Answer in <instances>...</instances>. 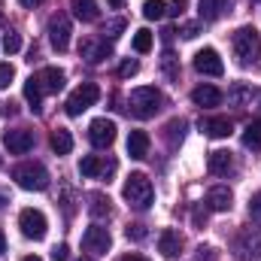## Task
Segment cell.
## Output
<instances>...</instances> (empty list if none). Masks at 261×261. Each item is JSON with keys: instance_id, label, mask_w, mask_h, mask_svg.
<instances>
[{"instance_id": "cell-1", "label": "cell", "mask_w": 261, "mask_h": 261, "mask_svg": "<svg viewBox=\"0 0 261 261\" xmlns=\"http://www.w3.org/2000/svg\"><path fill=\"white\" fill-rule=\"evenodd\" d=\"M164 107V94L155 88V85H143V88H134L128 97V110L137 119H152L158 110Z\"/></svg>"}, {"instance_id": "cell-2", "label": "cell", "mask_w": 261, "mask_h": 261, "mask_svg": "<svg viewBox=\"0 0 261 261\" xmlns=\"http://www.w3.org/2000/svg\"><path fill=\"white\" fill-rule=\"evenodd\" d=\"M12 179L24 192H46L49 189V170L40 161H24V164L12 167Z\"/></svg>"}, {"instance_id": "cell-3", "label": "cell", "mask_w": 261, "mask_h": 261, "mask_svg": "<svg viewBox=\"0 0 261 261\" xmlns=\"http://www.w3.org/2000/svg\"><path fill=\"white\" fill-rule=\"evenodd\" d=\"M231 46H234V55H237L240 64H255L261 58V37H258L255 28H240V31H234Z\"/></svg>"}, {"instance_id": "cell-4", "label": "cell", "mask_w": 261, "mask_h": 261, "mask_svg": "<svg viewBox=\"0 0 261 261\" xmlns=\"http://www.w3.org/2000/svg\"><path fill=\"white\" fill-rule=\"evenodd\" d=\"M122 197L128 200L134 210H146L155 197V189H152V179L146 173H130L122 186Z\"/></svg>"}, {"instance_id": "cell-5", "label": "cell", "mask_w": 261, "mask_h": 261, "mask_svg": "<svg viewBox=\"0 0 261 261\" xmlns=\"http://www.w3.org/2000/svg\"><path fill=\"white\" fill-rule=\"evenodd\" d=\"M234 252L240 261H258L261 258V228L258 225H246L237 240H234Z\"/></svg>"}, {"instance_id": "cell-6", "label": "cell", "mask_w": 261, "mask_h": 261, "mask_svg": "<svg viewBox=\"0 0 261 261\" xmlns=\"http://www.w3.org/2000/svg\"><path fill=\"white\" fill-rule=\"evenodd\" d=\"M100 97V88L94 82H82L70 97H67V116H82L88 107H94Z\"/></svg>"}, {"instance_id": "cell-7", "label": "cell", "mask_w": 261, "mask_h": 261, "mask_svg": "<svg viewBox=\"0 0 261 261\" xmlns=\"http://www.w3.org/2000/svg\"><path fill=\"white\" fill-rule=\"evenodd\" d=\"M18 228H21V234H24L28 240H43L46 231H49V222H46V216H43L40 210L28 206V210L18 213Z\"/></svg>"}, {"instance_id": "cell-8", "label": "cell", "mask_w": 261, "mask_h": 261, "mask_svg": "<svg viewBox=\"0 0 261 261\" xmlns=\"http://www.w3.org/2000/svg\"><path fill=\"white\" fill-rule=\"evenodd\" d=\"M82 246H85L88 252H94V255H107L110 246H113V237H110L107 228L91 225V228H85V234H82Z\"/></svg>"}, {"instance_id": "cell-9", "label": "cell", "mask_w": 261, "mask_h": 261, "mask_svg": "<svg viewBox=\"0 0 261 261\" xmlns=\"http://www.w3.org/2000/svg\"><path fill=\"white\" fill-rule=\"evenodd\" d=\"M70 34H73V28H70V18H67L64 12H58V15L49 18V43H52L58 52H67Z\"/></svg>"}, {"instance_id": "cell-10", "label": "cell", "mask_w": 261, "mask_h": 261, "mask_svg": "<svg viewBox=\"0 0 261 261\" xmlns=\"http://www.w3.org/2000/svg\"><path fill=\"white\" fill-rule=\"evenodd\" d=\"M88 140L97 146V149H107L116 143V122L113 119H94L88 125Z\"/></svg>"}, {"instance_id": "cell-11", "label": "cell", "mask_w": 261, "mask_h": 261, "mask_svg": "<svg viewBox=\"0 0 261 261\" xmlns=\"http://www.w3.org/2000/svg\"><path fill=\"white\" fill-rule=\"evenodd\" d=\"M3 146H6L12 155H24V152L34 149V130H28V128L3 130Z\"/></svg>"}, {"instance_id": "cell-12", "label": "cell", "mask_w": 261, "mask_h": 261, "mask_svg": "<svg viewBox=\"0 0 261 261\" xmlns=\"http://www.w3.org/2000/svg\"><path fill=\"white\" fill-rule=\"evenodd\" d=\"M195 70L203 73V76H222V73H225V64H222L219 52L206 46V49H200V52L195 55Z\"/></svg>"}, {"instance_id": "cell-13", "label": "cell", "mask_w": 261, "mask_h": 261, "mask_svg": "<svg viewBox=\"0 0 261 261\" xmlns=\"http://www.w3.org/2000/svg\"><path fill=\"white\" fill-rule=\"evenodd\" d=\"M79 52H82V58H88L91 64H97V61H103V58H110V43H107V37H85L82 40V46H79Z\"/></svg>"}, {"instance_id": "cell-14", "label": "cell", "mask_w": 261, "mask_h": 261, "mask_svg": "<svg viewBox=\"0 0 261 261\" xmlns=\"http://www.w3.org/2000/svg\"><path fill=\"white\" fill-rule=\"evenodd\" d=\"M200 130L213 140H222V137H231L234 125L228 116H206V119H200Z\"/></svg>"}, {"instance_id": "cell-15", "label": "cell", "mask_w": 261, "mask_h": 261, "mask_svg": "<svg viewBox=\"0 0 261 261\" xmlns=\"http://www.w3.org/2000/svg\"><path fill=\"white\" fill-rule=\"evenodd\" d=\"M116 170V161H110V164H103L97 155H85L82 161H79V173L82 176H88V179H97V176H107V173H113Z\"/></svg>"}, {"instance_id": "cell-16", "label": "cell", "mask_w": 261, "mask_h": 261, "mask_svg": "<svg viewBox=\"0 0 261 261\" xmlns=\"http://www.w3.org/2000/svg\"><path fill=\"white\" fill-rule=\"evenodd\" d=\"M158 252L170 261L179 258V252H182V237H179V231H173V228L161 231V237H158Z\"/></svg>"}, {"instance_id": "cell-17", "label": "cell", "mask_w": 261, "mask_h": 261, "mask_svg": "<svg viewBox=\"0 0 261 261\" xmlns=\"http://www.w3.org/2000/svg\"><path fill=\"white\" fill-rule=\"evenodd\" d=\"M37 79H40V85H43V94L49 91V94H58L61 88H64V70H58V67H43L40 73H37Z\"/></svg>"}, {"instance_id": "cell-18", "label": "cell", "mask_w": 261, "mask_h": 261, "mask_svg": "<svg viewBox=\"0 0 261 261\" xmlns=\"http://www.w3.org/2000/svg\"><path fill=\"white\" fill-rule=\"evenodd\" d=\"M206 167H210V173H216V176H225V173L234 167V155H231L228 149H216V152H210V158H206Z\"/></svg>"}, {"instance_id": "cell-19", "label": "cell", "mask_w": 261, "mask_h": 261, "mask_svg": "<svg viewBox=\"0 0 261 261\" xmlns=\"http://www.w3.org/2000/svg\"><path fill=\"white\" fill-rule=\"evenodd\" d=\"M149 134L146 130H130L128 134V155L130 158H137V161H143L146 155H149Z\"/></svg>"}, {"instance_id": "cell-20", "label": "cell", "mask_w": 261, "mask_h": 261, "mask_svg": "<svg viewBox=\"0 0 261 261\" xmlns=\"http://www.w3.org/2000/svg\"><path fill=\"white\" fill-rule=\"evenodd\" d=\"M228 9V0H197V15L200 21H216Z\"/></svg>"}, {"instance_id": "cell-21", "label": "cell", "mask_w": 261, "mask_h": 261, "mask_svg": "<svg viewBox=\"0 0 261 261\" xmlns=\"http://www.w3.org/2000/svg\"><path fill=\"white\" fill-rule=\"evenodd\" d=\"M192 100H195L197 107H219L222 103V91L216 85H197L195 91H192Z\"/></svg>"}, {"instance_id": "cell-22", "label": "cell", "mask_w": 261, "mask_h": 261, "mask_svg": "<svg viewBox=\"0 0 261 261\" xmlns=\"http://www.w3.org/2000/svg\"><path fill=\"white\" fill-rule=\"evenodd\" d=\"M231 189H225V186H216V189H210V195H206V206L210 210H216V213H225V210H231Z\"/></svg>"}, {"instance_id": "cell-23", "label": "cell", "mask_w": 261, "mask_h": 261, "mask_svg": "<svg viewBox=\"0 0 261 261\" xmlns=\"http://www.w3.org/2000/svg\"><path fill=\"white\" fill-rule=\"evenodd\" d=\"M70 9L79 21H97L100 12H97V0H70Z\"/></svg>"}, {"instance_id": "cell-24", "label": "cell", "mask_w": 261, "mask_h": 261, "mask_svg": "<svg viewBox=\"0 0 261 261\" xmlns=\"http://www.w3.org/2000/svg\"><path fill=\"white\" fill-rule=\"evenodd\" d=\"M88 213H91L94 219H110V213H113L110 197L103 195V192H91V195H88Z\"/></svg>"}, {"instance_id": "cell-25", "label": "cell", "mask_w": 261, "mask_h": 261, "mask_svg": "<svg viewBox=\"0 0 261 261\" xmlns=\"http://www.w3.org/2000/svg\"><path fill=\"white\" fill-rule=\"evenodd\" d=\"M182 137H186V119H170L164 125V140H167L170 149H176L182 143Z\"/></svg>"}, {"instance_id": "cell-26", "label": "cell", "mask_w": 261, "mask_h": 261, "mask_svg": "<svg viewBox=\"0 0 261 261\" xmlns=\"http://www.w3.org/2000/svg\"><path fill=\"white\" fill-rule=\"evenodd\" d=\"M24 100L31 103V110H40V103H43V85H40L37 76H31L24 82Z\"/></svg>"}, {"instance_id": "cell-27", "label": "cell", "mask_w": 261, "mask_h": 261, "mask_svg": "<svg viewBox=\"0 0 261 261\" xmlns=\"http://www.w3.org/2000/svg\"><path fill=\"white\" fill-rule=\"evenodd\" d=\"M52 149H55L58 155H70V152H73V137H70V130L67 128H55L52 130Z\"/></svg>"}, {"instance_id": "cell-28", "label": "cell", "mask_w": 261, "mask_h": 261, "mask_svg": "<svg viewBox=\"0 0 261 261\" xmlns=\"http://www.w3.org/2000/svg\"><path fill=\"white\" fill-rule=\"evenodd\" d=\"M243 146L261 149V119H255V122L246 125V130H243Z\"/></svg>"}, {"instance_id": "cell-29", "label": "cell", "mask_w": 261, "mask_h": 261, "mask_svg": "<svg viewBox=\"0 0 261 261\" xmlns=\"http://www.w3.org/2000/svg\"><path fill=\"white\" fill-rule=\"evenodd\" d=\"M161 70H164L167 79H179V58L173 52H164L161 55Z\"/></svg>"}, {"instance_id": "cell-30", "label": "cell", "mask_w": 261, "mask_h": 261, "mask_svg": "<svg viewBox=\"0 0 261 261\" xmlns=\"http://www.w3.org/2000/svg\"><path fill=\"white\" fill-rule=\"evenodd\" d=\"M143 15H146L149 21H155V18L167 15V6H164V0H146V3H143Z\"/></svg>"}, {"instance_id": "cell-31", "label": "cell", "mask_w": 261, "mask_h": 261, "mask_svg": "<svg viewBox=\"0 0 261 261\" xmlns=\"http://www.w3.org/2000/svg\"><path fill=\"white\" fill-rule=\"evenodd\" d=\"M152 49V34L146 31V28H140L137 34H134V52H140V55H146Z\"/></svg>"}, {"instance_id": "cell-32", "label": "cell", "mask_w": 261, "mask_h": 261, "mask_svg": "<svg viewBox=\"0 0 261 261\" xmlns=\"http://www.w3.org/2000/svg\"><path fill=\"white\" fill-rule=\"evenodd\" d=\"M228 97H231V100H234L237 107H243V103H246V100L252 97V85H234Z\"/></svg>"}, {"instance_id": "cell-33", "label": "cell", "mask_w": 261, "mask_h": 261, "mask_svg": "<svg viewBox=\"0 0 261 261\" xmlns=\"http://www.w3.org/2000/svg\"><path fill=\"white\" fill-rule=\"evenodd\" d=\"M18 49H21V37H18L15 31L3 34V52H6V55H15Z\"/></svg>"}, {"instance_id": "cell-34", "label": "cell", "mask_w": 261, "mask_h": 261, "mask_svg": "<svg viewBox=\"0 0 261 261\" xmlns=\"http://www.w3.org/2000/svg\"><path fill=\"white\" fill-rule=\"evenodd\" d=\"M122 31H125V18H113V21L103 24V37H110V40H116Z\"/></svg>"}, {"instance_id": "cell-35", "label": "cell", "mask_w": 261, "mask_h": 261, "mask_svg": "<svg viewBox=\"0 0 261 261\" xmlns=\"http://www.w3.org/2000/svg\"><path fill=\"white\" fill-rule=\"evenodd\" d=\"M134 73H140V61H134V58L122 61V67H119V76H122V79H128V76H134Z\"/></svg>"}, {"instance_id": "cell-36", "label": "cell", "mask_w": 261, "mask_h": 261, "mask_svg": "<svg viewBox=\"0 0 261 261\" xmlns=\"http://www.w3.org/2000/svg\"><path fill=\"white\" fill-rule=\"evenodd\" d=\"M12 76H15V70H12V64H0V91H3V88H9Z\"/></svg>"}, {"instance_id": "cell-37", "label": "cell", "mask_w": 261, "mask_h": 261, "mask_svg": "<svg viewBox=\"0 0 261 261\" xmlns=\"http://www.w3.org/2000/svg\"><path fill=\"white\" fill-rule=\"evenodd\" d=\"M128 240H146V225H128Z\"/></svg>"}, {"instance_id": "cell-38", "label": "cell", "mask_w": 261, "mask_h": 261, "mask_svg": "<svg viewBox=\"0 0 261 261\" xmlns=\"http://www.w3.org/2000/svg\"><path fill=\"white\" fill-rule=\"evenodd\" d=\"M249 216L252 219H261V192H255V195L249 197Z\"/></svg>"}, {"instance_id": "cell-39", "label": "cell", "mask_w": 261, "mask_h": 261, "mask_svg": "<svg viewBox=\"0 0 261 261\" xmlns=\"http://www.w3.org/2000/svg\"><path fill=\"white\" fill-rule=\"evenodd\" d=\"M186 6H189V0H173V3L167 6V15H173V18H179V15L186 12Z\"/></svg>"}, {"instance_id": "cell-40", "label": "cell", "mask_w": 261, "mask_h": 261, "mask_svg": "<svg viewBox=\"0 0 261 261\" xmlns=\"http://www.w3.org/2000/svg\"><path fill=\"white\" fill-rule=\"evenodd\" d=\"M206 210H210V206H197L195 210V216H192L195 228H203V225H206Z\"/></svg>"}, {"instance_id": "cell-41", "label": "cell", "mask_w": 261, "mask_h": 261, "mask_svg": "<svg viewBox=\"0 0 261 261\" xmlns=\"http://www.w3.org/2000/svg\"><path fill=\"white\" fill-rule=\"evenodd\" d=\"M197 261H216V249L213 246H197Z\"/></svg>"}, {"instance_id": "cell-42", "label": "cell", "mask_w": 261, "mask_h": 261, "mask_svg": "<svg viewBox=\"0 0 261 261\" xmlns=\"http://www.w3.org/2000/svg\"><path fill=\"white\" fill-rule=\"evenodd\" d=\"M179 34H182L186 40H195L197 34H200V28H197V24H182V28H179Z\"/></svg>"}, {"instance_id": "cell-43", "label": "cell", "mask_w": 261, "mask_h": 261, "mask_svg": "<svg viewBox=\"0 0 261 261\" xmlns=\"http://www.w3.org/2000/svg\"><path fill=\"white\" fill-rule=\"evenodd\" d=\"M67 255H70L67 246H55V249H52V261H67Z\"/></svg>"}, {"instance_id": "cell-44", "label": "cell", "mask_w": 261, "mask_h": 261, "mask_svg": "<svg viewBox=\"0 0 261 261\" xmlns=\"http://www.w3.org/2000/svg\"><path fill=\"white\" fill-rule=\"evenodd\" d=\"M119 261H149V258H143V255H137V252H128V255H122Z\"/></svg>"}, {"instance_id": "cell-45", "label": "cell", "mask_w": 261, "mask_h": 261, "mask_svg": "<svg viewBox=\"0 0 261 261\" xmlns=\"http://www.w3.org/2000/svg\"><path fill=\"white\" fill-rule=\"evenodd\" d=\"M107 3H110V6H116V9H122V6H125V0H107Z\"/></svg>"}, {"instance_id": "cell-46", "label": "cell", "mask_w": 261, "mask_h": 261, "mask_svg": "<svg viewBox=\"0 0 261 261\" xmlns=\"http://www.w3.org/2000/svg\"><path fill=\"white\" fill-rule=\"evenodd\" d=\"M6 252V237H3V231H0V255Z\"/></svg>"}, {"instance_id": "cell-47", "label": "cell", "mask_w": 261, "mask_h": 261, "mask_svg": "<svg viewBox=\"0 0 261 261\" xmlns=\"http://www.w3.org/2000/svg\"><path fill=\"white\" fill-rule=\"evenodd\" d=\"M24 6H40V3H46V0H21Z\"/></svg>"}, {"instance_id": "cell-48", "label": "cell", "mask_w": 261, "mask_h": 261, "mask_svg": "<svg viewBox=\"0 0 261 261\" xmlns=\"http://www.w3.org/2000/svg\"><path fill=\"white\" fill-rule=\"evenodd\" d=\"M21 261H43L40 255H28V258H21Z\"/></svg>"}, {"instance_id": "cell-49", "label": "cell", "mask_w": 261, "mask_h": 261, "mask_svg": "<svg viewBox=\"0 0 261 261\" xmlns=\"http://www.w3.org/2000/svg\"><path fill=\"white\" fill-rule=\"evenodd\" d=\"M79 261H91V258H79Z\"/></svg>"}, {"instance_id": "cell-50", "label": "cell", "mask_w": 261, "mask_h": 261, "mask_svg": "<svg viewBox=\"0 0 261 261\" xmlns=\"http://www.w3.org/2000/svg\"><path fill=\"white\" fill-rule=\"evenodd\" d=\"M0 167H3V158H0Z\"/></svg>"}]
</instances>
